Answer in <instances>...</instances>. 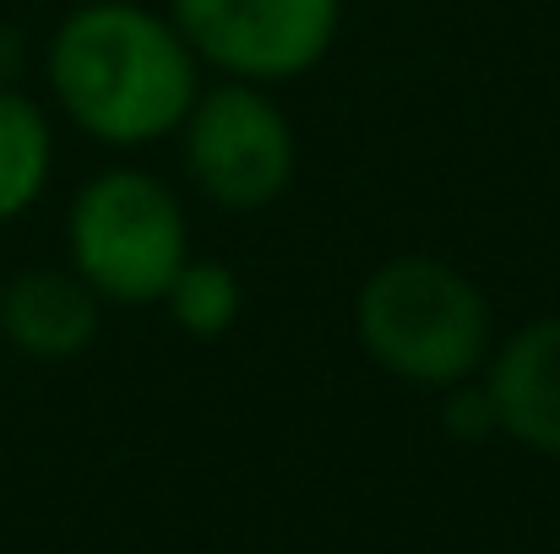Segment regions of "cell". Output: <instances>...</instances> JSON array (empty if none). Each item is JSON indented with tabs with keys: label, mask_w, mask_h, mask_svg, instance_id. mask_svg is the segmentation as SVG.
<instances>
[{
	"label": "cell",
	"mask_w": 560,
	"mask_h": 554,
	"mask_svg": "<svg viewBox=\"0 0 560 554\" xmlns=\"http://www.w3.org/2000/svg\"><path fill=\"white\" fill-rule=\"evenodd\" d=\"M44 82L82 137L131 153L180 131L201 93V60L170 11L142 0H82L44 44Z\"/></svg>",
	"instance_id": "cell-1"
},
{
	"label": "cell",
	"mask_w": 560,
	"mask_h": 554,
	"mask_svg": "<svg viewBox=\"0 0 560 554\" xmlns=\"http://www.w3.org/2000/svg\"><path fill=\"white\" fill-rule=\"evenodd\" d=\"M354 338L392 380L446 391L485 369L495 316L463 267L441 256H392L354 294Z\"/></svg>",
	"instance_id": "cell-2"
},
{
	"label": "cell",
	"mask_w": 560,
	"mask_h": 554,
	"mask_svg": "<svg viewBox=\"0 0 560 554\" xmlns=\"http://www.w3.org/2000/svg\"><path fill=\"white\" fill-rule=\"evenodd\" d=\"M66 256L104 305L148 310L190 256L186 207L153 169H104L71 196Z\"/></svg>",
	"instance_id": "cell-3"
},
{
	"label": "cell",
	"mask_w": 560,
	"mask_h": 554,
	"mask_svg": "<svg viewBox=\"0 0 560 554\" xmlns=\"http://www.w3.org/2000/svg\"><path fill=\"white\" fill-rule=\"evenodd\" d=\"M180 158L190 185L223 212H261L283 201L300 169V137L261 82H212L180 120Z\"/></svg>",
	"instance_id": "cell-4"
},
{
	"label": "cell",
	"mask_w": 560,
	"mask_h": 554,
	"mask_svg": "<svg viewBox=\"0 0 560 554\" xmlns=\"http://www.w3.org/2000/svg\"><path fill=\"white\" fill-rule=\"evenodd\" d=\"M170 22L218 76L272 87L332 55L343 0H170Z\"/></svg>",
	"instance_id": "cell-5"
},
{
	"label": "cell",
	"mask_w": 560,
	"mask_h": 554,
	"mask_svg": "<svg viewBox=\"0 0 560 554\" xmlns=\"http://www.w3.org/2000/svg\"><path fill=\"white\" fill-rule=\"evenodd\" d=\"M104 299L71 267H27L0 283V338L5 354L66 365L98 343Z\"/></svg>",
	"instance_id": "cell-6"
},
{
	"label": "cell",
	"mask_w": 560,
	"mask_h": 554,
	"mask_svg": "<svg viewBox=\"0 0 560 554\" xmlns=\"http://www.w3.org/2000/svg\"><path fill=\"white\" fill-rule=\"evenodd\" d=\"M501 435L560 462V316H539L501 338L479 369Z\"/></svg>",
	"instance_id": "cell-7"
},
{
	"label": "cell",
	"mask_w": 560,
	"mask_h": 554,
	"mask_svg": "<svg viewBox=\"0 0 560 554\" xmlns=\"http://www.w3.org/2000/svg\"><path fill=\"white\" fill-rule=\"evenodd\" d=\"M55 175V126L22 87H0V228L27 217Z\"/></svg>",
	"instance_id": "cell-8"
},
{
	"label": "cell",
	"mask_w": 560,
	"mask_h": 554,
	"mask_svg": "<svg viewBox=\"0 0 560 554\" xmlns=\"http://www.w3.org/2000/svg\"><path fill=\"white\" fill-rule=\"evenodd\" d=\"M159 305L170 310V321H175L186 338L212 343V338H223V332L240 321V310H245V283H240V272H234L229 261L186 256V267L170 278V288H164Z\"/></svg>",
	"instance_id": "cell-9"
},
{
	"label": "cell",
	"mask_w": 560,
	"mask_h": 554,
	"mask_svg": "<svg viewBox=\"0 0 560 554\" xmlns=\"http://www.w3.org/2000/svg\"><path fill=\"white\" fill-rule=\"evenodd\" d=\"M441 397H446V402H441V424H446V435H452V440H490V435H501L495 402H490V391H485V380H479V375H468V380L446 386Z\"/></svg>",
	"instance_id": "cell-10"
},
{
	"label": "cell",
	"mask_w": 560,
	"mask_h": 554,
	"mask_svg": "<svg viewBox=\"0 0 560 554\" xmlns=\"http://www.w3.org/2000/svg\"><path fill=\"white\" fill-rule=\"evenodd\" d=\"M22 66H27V44L11 22H0V87H16Z\"/></svg>",
	"instance_id": "cell-11"
},
{
	"label": "cell",
	"mask_w": 560,
	"mask_h": 554,
	"mask_svg": "<svg viewBox=\"0 0 560 554\" xmlns=\"http://www.w3.org/2000/svg\"><path fill=\"white\" fill-rule=\"evenodd\" d=\"M0 365H5V338H0Z\"/></svg>",
	"instance_id": "cell-12"
}]
</instances>
